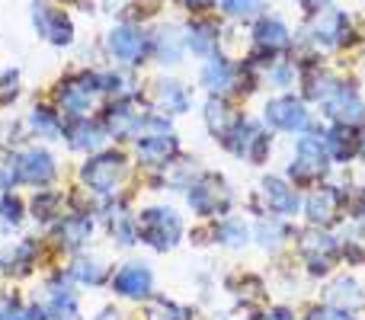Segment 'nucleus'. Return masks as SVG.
<instances>
[{
	"instance_id": "9d476101",
	"label": "nucleus",
	"mask_w": 365,
	"mask_h": 320,
	"mask_svg": "<svg viewBox=\"0 0 365 320\" xmlns=\"http://www.w3.org/2000/svg\"><path fill=\"white\" fill-rule=\"evenodd\" d=\"M266 119H269V125L282 128V132H298V128H308V109L295 96H279L266 106Z\"/></svg>"
},
{
	"instance_id": "79ce46f5",
	"label": "nucleus",
	"mask_w": 365,
	"mask_h": 320,
	"mask_svg": "<svg viewBox=\"0 0 365 320\" xmlns=\"http://www.w3.org/2000/svg\"><path fill=\"white\" fill-rule=\"evenodd\" d=\"M302 4H308V6H317V4H324V0H302Z\"/></svg>"
},
{
	"instance_id": "39448f33",
	"label": "nucleus",
	"mask_w": 365,
	"mask_h": 320,
	"mask_svg": "<svg viewBox=\"0 0 365 320\" xmlns=\"http://www.w3.org/2000/svg\"><path fill=\"white\" fill-rule=\"evenodd\" d=\"M96 93H100L96 74L68 77L64 83H58V106H61V113H68L71 119H77V115H87V109L93 106Z\"/></svg>"
},
{
	"instance_id": "dca6fc26",
	"label": "nucleus",
	"mask_w": 365,
	"mask_h": 320,
	"mask_svg": "<svg viewBox=\"0 0 365 320\" xmlns=\"http://www.w3.org/2000/svg\"><path fill=\"white\" fill-rule=\"evenodd\" d=\"M253 38H257L259 48H266V51H279V48H285V45H289V29H285L282 19H276V16H263L257 26H253Z\"/></svg>"
},
{
	"instance_id": "58836bf2",
	"label": "nucleus",
	"mask_w": 365,
	"mask_h": 320,
	"mask_svg": "<svg viewBox=\"0 0 365 320\" xmlns=\"http://www.w3.org/2000/svg\"><path fill=\"white\" fill-rule=\"evenodd\" d=\"M182 6H189V10H205V6H212L215 0H180Z\"/></svg>"
},
{
	"instance_id": "473e14b6",
	"label": "nucleus",
	"mask_w": 365,
	"mask_h": 320,
	"mask_svg": "<svg viewBox=\"0 0 365 320\" xmlns=\"http://www.w3.org/2000/svg\"><path fill=\"white\" fill-rule=\"evenodd\" d=\"M148 320H186V311L180 308V304H173V301H154L151 308H148Z\"/></svg>"
},
{
	"instance_id": "ea45409f",
	"label": "nucleus",
	"mask_w": 365,
	"mask_h": 320,
	"mask_svg": "<svg viewBox=\"0 0 365 320\" xmlns=\"http://www.w3.org/2000/svg\"><path fill=\"white\" fill-rule=\"evenodd\" d=\"M266 320H292V314H289V311H282V308H279V311H272V314L266 317Z\"/></svg>"
},
{
	"instance_id": "ddd939ff",
	"label": "nucleus",
	"mask_w": 365,
	"mask_h": 320,
	"mask_svg": "<svg viewBox=\"0 0 365 320\" xmlns=\"http://www.w3.org/2000/svg\"><path fill=\"white\" fill-rule=\"evenodd\" d=\"M225 141H227V148H231V151L240 154V158L263 160V154H266V138L259 135L257 125H250V122H237Z\"/></svg>"
},
{
	"instance_id": "f704fd0d",
	"label": "nucleus",
	"mask_w": 365,
	"mask_h": 320,
	"mask_svg": "<svg viewBox=\"0 0 365 320\" xmlns=\"http://www.w3.org/2000/svg\"><path fill=\"white\" fill-rule=\"evenodd\" d=\"M263 10V0H225V13L231 16H257Z\"/></svg>"
},
{
	"instance_id": "a211bd4d",
	"label": "nucleus",
	"mask_w": 365,
	"mask_h": 320,
	"mask_svg": "<svg viewBox=\"0 0 365 320\" xmlns=\"http://www.w3.org/2000/svg\"><path fill=\"white\" fill-rule=\"evenodd\" d=\"M77 295L64 285L51 282L48 285V317L51 320H77Z\"/></svg>"
},
{
	"instance_id": "37998d69",
	"label": "nucleus",
	"mask_w": 365,
	"mask_h": 320,
	"mask_svg": "<svg viewBox=\"0 0 365 320\" xmlns=\"http://www.w3.org/2000/svg\"><path fill=\"white\" fill-rule=\"evenodd\" d=\"M359 151H362V158H365V141H362V148H359Z\"/></svg>"
},
{
	"instance_id": "c85d7f7f",
	"label": "nucleus",
	"mask_w": 365,
	"mask_h": 320,
	"mask_svg": "<svg viewBox=\"0 0 365 320\" xmlns=\"http://www.w3.org/2000/svg\"><path fill=\"white\" fill-rule=\"evenodd\" d=\"M349 141H356L353 125H336V128H330V135H327V151L334 154V158H340V160H349V158H353V151H356V145H349Z\"/></svg>"
},
{
	"instance_id": "7ed1b4c3",
	"label": "nucleus",
	"mask_w": 365,
	"mask_h": 320,
	"mask_svg": "<svg viewBox=\"0 0 365 320\" xmlns=\"http://www.w3.org/2000/svg\"><path fill=\"white\" fill-rule=\"evenodd\" d=\"M32 26H36V32L45 38L48 45H71L74 42V23H71V16L64 10H58V6L45 4V0H36L32 4Z\"/></svg>"
},
{
	"instance_id": "393cba45",
	"label": "nucleus",
	"mask_w": 365,
	"mask_h": 320,
	"mask_svg": "<svg viewBox=\"0 0 365 320\" xmlns=\"http://www.w3.org/2000/svg\"><path fill=\"white\" fill-rule=\"evenodd\" d=\"M74 282H81V285H100L103 279H106V269H103V263L100 259H93V257H77L74 263H71V272H68Z\"/></svg>"
},
{
	"instance_id": "412c9836",
	"label": "nucleus",
	"mask_w": 365,
	"mask_h": 320,
	"mask_svg": "<svg viewBox=\"0 0 365 320\" xmlns=\"http://www.w3.org/2000/svg\"><path fill=\"white\" fill-rule=\"evenodd\" d=\"M336 205H340L336 189H317V192H311V199H308V218L317 221V224H324V221H330L336 215Z\"/></svg>"
},
{
	"instance_id": "c9c22d12",
	"label": "nucleus",
	"mask_w": 365,
	"mask_h": 320,
	"mask_svg": "<svg viewBox=\"0 0 365 320\" xmlns=\"http://www.w3.org/2000/svg\"><path fill=\"white\" fill-rule=\"evenodd\" d=\"M218 237L225 240L227 247H240L247 240V227L237 224V221H225V224H221V231H218Z\"/></svg>"
},
{
	"instance_id": "c756f323",
	"label": "nucleus",
	"mask_w": 365,
	"mask_h": 320,
	"mask_svg": "<svg viewBox=\"0 0 365 320\" xmlns=\"http://www.w3.org/2000/svg\"><path fill=\"white\" fill-rule=\"evenodd\" d=\"M19 221H23V202H19L16 195L4 192L0 195V227L10 231V227H16Z\"/></svg>"
},
{
	"instance_id": "20e7f679",
	"label": "nucleus",
	"mask_w": 365,
	"mask_h": 320,
	"mask_svg": "<svg viewBox=\"0 0 365 320\" xmlns=\"http://www.w3.org/2000/svg\"><path fill=\"white\" fill-rule=\"evenodd\" d=\"M13 180L29 182V186H45L58 176V160L45 148H26L13 158Z\"/></svg>"
},
{
	"instance_id": "2f4dec72",
	"label": "nucleus",
	"mask_w": 365,
	"mask_h": 320,
	"mask_svg": "<svg viewBox=\"0 0 365 320\" xmlns=\"http://www.w3.org/2000/svg\"><path fill=\"white\" fill-rule=\"evenodd\" d=\"M58 208H61V195L58 192H36V199H32V212H36L38 221L58 218Z\"/></svg>"
},
{
	"instance_id": "b1692460",
	"label": "nucleus",
	"mask_w": 365,
	"mask_h": 320,
	"mask_svg": "<svg viewBox=\"0 0 365 320\" xmlns=\"http://www.w3.org/2000/svg\"><path fill=\"white\" fill-rule=\"evenodd\" d=\"M202 83L208 90H215V93H221V90H227L234 83V68L227 61H221V58H215V61H208L202 68Z\"/></svg>"
},
{
	"instance_id": "6ab92c4d",
	"label": "nucleus",
	"mask_w": 365,
	"mask_h": 320,
	"mask_svg": "<svg viewBox=\"0 0 365 320\" xmlns=\"http://www.w3.org/2000/svg\"><path fill=\"white\" fill-rule=\"evenodd\" d=\"M263 195H266V202H269L272 212H279V215H292L298 208V195L292 192L282 180L266 176V180H263Z\"/></svg>"
},
{
	"instance_id": "aec40b11",
	"label": "nucleus",
	"mask_w": 365,
	"mask_h": 320,
	"mask_svg": "<svg viewBox=\"0 0 365 320\" xmlns=\"http://www.w3.org/2000/svg\"><path fill=\"white\" fill-rule=\"evenodd\" d=\"M302 250H304V259L314 266V272H321L324 266H330V259H334V240H330L327 234H308Z\"/></svg>"
},
{
	"instance_id": "f257e3e1",
	"label": "nucleus",
	"mask_w": 365,
	"mask_h": 320,
	"mask_svg": "<svg viewBox=\"0 0 365 320\" xmlns=\"http://www.w3.org/2000/svg\"><path fill=\"white\" fill-rule=\"evenodd\" d=\"M138 237L145 244H151L154 250H170V247L180 244L182 237V221L173 208H145L138 218Z\"/></svg>"
},
{
	"instance_id": "f8f14e48",
	"label": "nucleus",
	"mask_w": 365,
	"mask_h": 320,
	"mask_svg": "<svg viewBox=\"0 0 365 320\" xmlns=\"http://www.w3.org/2000/svg\"><path fill=\"white\" fill-rule=\"evenodd\" d=\"M64 138H68V145L74 148V151H96V148H103V141H106V128L93 119L77 115V119H71V125L64 128Z\"/></svg>"
},
{
	"instance_id": "cd10ccee",
	"label": "nucleus",
	"mask_w": 365,
	"mask_h": 320,
	"mask_svg": "<svg viewBox=\"0 0 365 320\" xmlns=\"http://www.w3.org/2000/svg\"><path fill=\"white\" fill-rule=\"evenodd\" d=\"M0 266H4V272H16V276L29 272V266H32V244H29V240H23V244H16L13 250L0 253Z\"/></svg>"
},
{
	"instance_id": "2eb2a0df",
	"label": "nucleus",
	"mask_w": 365,
	"mask_h": 320,
	"mask_svg": "<svg viewBox=\"0 0 365 320\" xmlns=\"http://www.w3.org/2000/svg\"><path fill=\"white\" fill-rule=\"evenodd\" d=\"M90 234H93V221L87 215H71V218H64L58 224V244L64 250H81L90 240Z\"/></svg>"
},
{
	"instance_id": "4468645a",
	"label": "nucleus",
	"mask_w": 365,
	"mask_h": 320,
	"mask_svg": "<svg viewBox=\"0 0 365 320\" xmlns=\"http://www.w3.org/2000/svg\"><path fill=\"white\" fill-rule=\"evenodd\" d=\"M177 154V141L170 135H145L138 138V160L145 167H164Z\"/></svg>"
},
{
	"instance_id": "e433bc0d",
	"label": "nucleus",
	"mask_w": 365,
	"mask_h": 320,
	"mask_svg": "<svg viewBox=\"0 0 365 320\" xmlns=\"http://www.w3.org/2000/svg\"><path fill=\"white\" fill-rule=\"evenodd\" d=\"M4 320H48V317H45L42 308H36V304H26V308H6Z\"/></svg>"
},
{
	"instance_id": "4be33fe9",
	"label": "nucleus",
	"mask_w": 365,
	"mask_h": 320,
	"mask_svg": "<svg viewBox=\"0 0 365 320\" xmlns=\"http://www.w3.org/2000/svg\"><path fill=\"white\" fill-rule=\"evenodd\" d=\"M205 122H208V128H212V135H218V138H227V135H231V128L237 125V119H234V113L227 109L225 100H208Z\"/></svg>"
},
{
	"instance_id": "7c9ffc66",
	"label": "nucleus",
	"mask_w": 365,
	"mask_h": 320,
	"mask_svg": "<svg viewBox=\"0 0 365 320\" xmlns=\"http://www.w3.org/2000/svg\"><path fill=\"white\" fill-rule=\"evenodd\" d=\"M154 45H158V58L164 64L180 61V38H177V32L173 29H160L158 38H154Z\"/></svg>"
},
{
	"instance_id": "5701e85b",
	"label": "nucleus",
	"mask_w": 365,
	"mask_h": 320,
	"mask_svg": "<svg viewBox=\"0 0 365 320\" xmlns=\"http://www.w3.org/2000/svg\"><path fill=\"white\" fill-rule=\"evenodd\" d=\"M218 29H215L212 23H192L186 29V45L195 51V55H212L215 48H218Z\"/></svg>"
},
{
	"instance_id": "f03ea898",
	"label": "nucleus",
	"mask_w": 365,
	"mask_h": 320,
	"mask_svg": "<svg viewBox=\"0 0 365 320\" xmlns=\"http://www.w3.org/2000/svg\"><path fill=\"white\" fill-rule=\"evenodd\" d=\"M125 176V158L115 151H103L96 158H90L81 170V180L87 182V189H93L96 195H109Z\"/></svg>"
},
{
	"instance_id": "bb28decb",
	"label": "nucleus",
	"mask_w": 365,
	"mask_h": 320,
	"mask_svg": "<svg viewBox=\"0 0 365 320\" xmlns=\"http://www.w3.org/2000/svg\"><path fill=\"white\" fill-rule=\"evenodd\" d=\"M158 103L167 113H186L189 109V93L173 81H160L158 83Z\"/></svg>"
},
{
	"instance_id": "6e6552de",
	"label": "nucleus",
	"mask_w": 365,
	"mask_h": 320,
	"mask_svg": "<svg viewBox=\"0 0 365 320\" xmlns=\"http://www.w3.org/2000/svg\"><path fill=\"white\" fill-rule=\"evenodd\" d=\"M109 51H113V58H119L122 64H138L148 51V38H145V32L135 29V26H115V29L109 32Z\"/></svg>"
},
{
	"instance_id": "9b49d317",
	"label": "nucleus",
	"mask_w": 365,
	"mask_h": 320,
	"mask_svg": "<svg viewBox=\"0 0 365 320\" xmlns=\"http://www.w3.org/2000/svg\"><path fill=\"white\" fill-rule=\"evenodd\" d=\"M151 285H154V276H151V269H148L145 263L122 266V269L115 272V279H113V289L119 291L122 298H135V301L151 295Z\"/></svg>"
},
{
	"instance_id": "a19ab883",
	"label": "nucleus",
	"mask_w": 365,
	"mask_h": 320,
	"mask_svg": "<svg viewBox=\"0 0 365 320\" xmlns=\"http://www.w3.org/2000/svg\"><path fill=\"white\" fill-rule=\"evenodd\" d=\"M96 320H122L119 314H115V311H103V314L100 317H96Z\"/></svg>"
},
{
	"instance_id": "72a5a7b5",
	"label": "nucleus",
	"mask_w": 365,
	"mask_h": 320,
	"mask_svg": "<svg viewBox=\"0 0 365 320\" xmlns=\"http://www.w3.org/2000/svg\"><path fill=\"white\" fill-rule=\"evenodd\" d=\"M19 96V74L16 71H0V103H13Z\"/></svg>"
},
{
	"instance_id": "f3484780",
	"label": "nucleus",
	"mask_w": 365,
	"mask_h": 320,
	"mask_svg": "<svg viewBox=\"0 0 365 320\" xmlns=\"http://www.w3.org/2000/svg\"><path fill=\"white\" fill-rule=\"evenodd\" d=\"M346 29H349L346 16H343L340 10H330V13H321V19L314 23L311 36H314L321 45H336L346 38Z\"/></svg>"
},
{
	"instance_id": "1a4fd4ad",
	"label": "nucleus",
	"mask_w": 365,
	"mask_h": 320,
	"mask_svg": "<svg viewBox=\"0 0 365 320\" xmlns=\"http://www.w3.org/2000/svg\"><path fill=\"white\" fill-rule=\"evenodd\" d=\"M189 205L199 215H215L221 208H227V189L221 182V176H202L192 189H189Z\"/></svg>"
},
{
	"instance_id": "4c0bfd02",
	"label": "nucleus",
	"mask_w": 365,
	"mask_h": 320,
	"mask_svg": "<svg viewBox=\"0 0 365 320\" xmlns=\"http://www.w3.org/2000/svg\"><path fill=\"white\" fill-rule=\"evenodd\" d=\"M314 320H349V317L340 314V311H317Z\"/></svg>"
},
{
	"instance_id": "423d86ee",
	"label": "nucleus",
	"mask_w": 365,
	"mask_h": 320,
	"mask_svg": "<svg viewBox=\"0 0 365 320\" xmlns=\"http://www.w3.org/2000/svg\"><path fill=\"white\" fill-rule=\"evenodd\" d=\"M324 109H327L330 119H336V125H359L365 122V106L356 96V90L349 87H336L324 96Z\"/></svg>"
},
{
	"instance_id": "a878e982",
	"label": "nucleus",
	"mask_w": 365,
	"mask_h": 320,
	"mask_svg": "<svg viewBox=\"0 0 365 320\" xmlns=\"http://www.w3.org/2000/svg\"><path fill=\"white\" fill-rule=\"evenodd\" d=\"M29 128L38 138H58V135H61V119H58L48 106H36L29 113Z\"/></svg>"
},
{
	"instance_id": "0eeeda50",
	"label": "nucleus",
	"mask_w": 365,
	"mask_h": 320,
	"mask_svg": "<svg viewBox=\"0 0 365 320\" xmlns=\"http://www.w3.org/2000/svg\"><path fill=\"white\" fill-rule=\"evenodd\" d=\"M327 141L314 138V135H308V138L298 141V160L295 167H292V173L298 176V180H314V176H321L324 170H327Z\"/></svg>"
}]
</instances>
